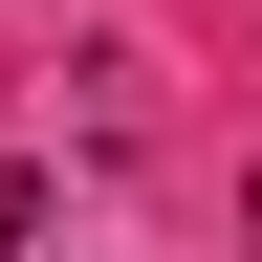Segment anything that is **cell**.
<instances>
[{
  "label": "cell",
  "instance_id": "obj_1",
  "mask_svg": "<svg viewBox=\"0 0 262 262\" xmlns=\"http://www.w3.org/2000/svg\"><path fill=\"white\" fill-rule=\"evenodd\" d=\"M22 241H44V175H0V262H22Z\"/></svg>",
  "mask_w": 262,
  "mask_h": 262
}]
</instances>
